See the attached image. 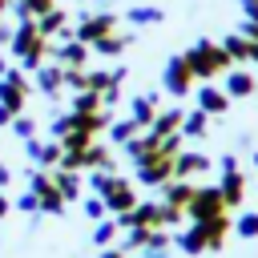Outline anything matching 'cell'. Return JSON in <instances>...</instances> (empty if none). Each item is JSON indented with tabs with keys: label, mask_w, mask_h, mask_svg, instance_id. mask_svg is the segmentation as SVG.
<instances>
[{
	"label": "cell",
	"mask_w": 258,
	"mask_h": 258,
	"mask_svg": "<svg viewBox=\"0 0 258 258\" xmlns=\"http://www.w3.org/2000/svg\"><path fill=\"white\" fill-rule=\"evenodd\" d=\"M48 44H52V40L36 28V20H20V24L12 28V40H8L12 56H16V60H20V69H28V73H36V69L44 64Z\"/></svg>",
	"instance_id": "cell-1"
},
{
	"label": "cell",
	"mask_w": 258,
	"mask_h": 258,
	"mask_svg": "<svg viewBox=\"0 0 258 258\" xmlns=\"http://www.w3.org/2000/svg\"><path fill=\"white\" fill-rule=\"evenodd\" d=\"M89 185H93V194L105 202V210L109 214H129L133 206H137V194H133V185H129V177H121V173H109V169H93L89 173Z\"/></svg>",
	"instance_id": "cell-2"
},
{
	"label": "cell",
	"mask_w": 258,
	"mask_h": 258,
	"mask_svg": "<svg viewBox=\"0 0 258 258\" xmlns=\"http://www.w3.org/2000/svg\"><path fill=\"white\" fill-rule=\"evenodd\" d=\"M230 214H222V218H206V222H194L181 238H177V246L185 250V254H202V250H222V242H226V234H230Z\"/></svg>",
	"instance_id": "cell-3"
},
{
	"label": "cell",
	"mask_w": 258,
	"mask_h": 258,
	"mask_svg": "<svg viewBox=\"0 0 258 258\" xmlns=\"http://www.w3.org/2000/svg\"><path fill=\"white\" fill-rule=\"evenodd\" d=\"M185 60H189L198 81H214V77H226L234 69V60L226 56V48L218 40H198L194 48H185Z\"/></svg>",
	"instance_id": "cell-4"
},
{
	"label": "cell",
	"mask_w": 258,
	"mask_h": 258,
	"mask_svg": "<svg viewBox=\"0 0 258 258\" xmlns=\"http://www.w3.org/2000/svg\"><path fill=\"white\" fill-rule=\"evenodd\" d=\"M121 28V16L117 12H85L81 20H77V28H73V36L81 40V44H97V40H105L109 32H117Z\"/></svg>",
	"instance_id": "cell-5"
},
{
	"label": "cell",
	"mask_w": 258,
	"mask_h": 258,
	"mask_svg": "<svg viewBox=\"0 0 258 258\" xmlns=\"http://www.w3.org/2000/svg\"><path fill=\"white\" fill-rule=\"evenodd\" d=\"M28 189L36 194V206H40V214H64V194H60V185H56V177H52V169H36L32 177H28Z\"/></svg>",
	"instance_id": "cell-6"
},
{
	"label": "cell",
	"mask_w": 258,
	"mask_h": 258,
	"mask_svg": "<svg viewBox=\"0 0 258 258\" xmlns=\"http://www.w3.org/2000/svg\"><path fill=\"white\" fill-rule=\"evenodd\" d=\"M185 214H189L194 222H206V218H222V214H230V206H226V198H222L218 185H194V198H189Z\"/></svg>",
	"instance_id": "cell-7"
},
{
	"label": "cell",
	"mask_w": 258,
	"mask_h": 258,
	"mask_svg": "<svg viewBox=\"0 0 258 258\" xmlns=\"http://www.w3.org/2000/svg\"><path fill=\"white\" fill-rule=\"evenodd\" d=\"M28 93H32V85H28L24 69H8V73L0 77V105H4L12 117H20V113H24Z\"/></svg>",
	"instance_id": "cell-8"
},
{
	"label": "cell",
	"mask_w": 258,
	"mask_h": 258,
	"mask_svg": "<svg viewBox=\"0 0 258 258\" xmlns=\"http://www.w3.org/2000/svg\"><path fill=\"white\" fill-rule=\"evenodd\" d=\"M194 81H198V77H194L185 52H177V56L165 60V69H161V89H165L169 97H185V93L194 89Z\"/></svg>",
	"instance_id": "cell-9"
},
{
	"label": "cell",
	"mask_w": 258,
	"mask_h": 258,
	"mask_svg": "<svg viewBox=\"0 0 258 258\" xmlns=\"http://www.w3.org/2000/svg\"><path fill=\"white\" fill-rule=\"evenodd\" d=\"M89 44H81L77 36H60L56 44H48V56L60 64V69H89Z\"/></svg>",
	"instance_id": "cell-10"
},
{
	"label": "cell",
	"mask_w": 258,
	"mask_h": 258,
	"mask_svg": "<svg viewBox=\"0 0 258 258\" xmlns=\"http://www.w3.org/2000/svg\"><path fill=\"white\" fill-rule=\"evenodd\" d=\"M133 169H137L141 185H165V181H173V157L169 153H153V157L137 161Z\"/></svg>",
	"instance_id": "cell-11"
},
{
	"label": "cell",
	"mask_w": 258,
	"mask_h": 258,
	"mask_svg": "<svg viewBox=\"0 0 258 258\" xmlns=\"http://www.w3.org/2000/svg\"><path fill=\"white\" fill-rule=\"evenodd\" d=\"M226 97L230 101H242V97H254L258 93V73H250V69H242V64H234L230 73H226Z\"/></svg>",
	"instance_id": "cell-12"
},
{
	"label": "cell",
	"mask_w": 258,
	"mask_h": 258,
	"mask_svg": "<svg viewBox=\"0 0 258 258\" xmlns=\"http://www.w3.org/2000/svg\"><path fill=\"white\" fill-rule=\"evenodd\" d=\"M214 161L202 153V149H181L177 157H173V177H181V181H189V177H202L206 169H210Z\"/></svg>",
	"instance_id": "cell-13"
},
{
	"label": "cell",
	"mask_w": 258,
	"mask_h": 258,
	"mask_svg": "<svg viewBox=\"0 0 258 258\" xmlns=\"http://www.w3.org/2000/svg\"><path fill=\"white\" fill-rule=\"evenodd\" d=\"M24 153H28L40 169H56V165H60V141H56V137H52V141H36V137H32V141H24Z\"/></svg>",
	"instance_id": "cell-14"
},
{
	"label": "cell",
	"mask_w": 258,
	"mask_h": 258,
	"mask_svg": "<svg viewBox=\"0 0 258 258\" xmlns=\"http://www.w3.org/2000/svg\"><path fill=\"white\" fill-rule=\"evenodd\" d=\"M194 101H198V109H202L206 117H218V113L230 109V97H226V89H218V85H202Z\"/></svg>",
	"instance_id": "cell-15"
},
{
	"label": "cell",
	"mask_w": 258,
	"mask_h": 258,
	"mask_svg": "<svg viewBox=\"0 0 258 258\" xmlns=\"http://www.w3.org/2000/svg\"><path fill=\"white\" fill-rule=\"evenodd\" d=\"M161 189H165V194H161V202H165L169 210H181V214H185V206H189V198H194V181L173 177V181H165Z\"/></svg>",
	"instance_id": "cell-16"
},
{
	"label": "cell",
	"mask_w": 258,
	"mask_h": 258,
	"mask_svg": "<svg viewBox=\"0 0 258 258\" xmlns=\"http://www.w3.org/2000/svg\"><path fill=\"white\" fill-rule=\"evenodd\" d=\"M36 28H40L48 40H52V36H56V40H60V36H73V32H69V12H64L60 4H56L52 12H44V16L36 20Z\"/></svg>",
	"instance_id": "cell-17"
},
{
	"label": "cell",
	"mask_w": 258,
	"mask_h": 258,
	"mask_svg": "<svg viewBox=\"0 0 258 258\" xmlns=\"http://www.w3.org/2000/svg\"><path fill=\"white\" fill-rule=\"evenodd\" d=\"M36 89H40L44 97H56V93L64 89V69H60V64H40V69H36Z\"/></svg>",
	"instance_id": "cell-18"
},
{
	"label": "cell",
	"mask_w": 258,
	"mask_h": 258,
	"mask_svg": "<svg viewBox=\"0 0 258 258\" xmlns=\"http://www.w3.org/2000/svg\"><path fill=\"white\" fill-rule=\"evenodd\" d=\"M129 117H133L141 129H149V125H153V117H157V93L133 97V101H129Z\"/></svg>",
	"instance_id": "cell-19"
},
{
	"label": "cell",
	"mask_w": 258,
	"mask_h": 258,
	"mask_svg": "<svg viewBox=\"0 0 258 258\" xmlns=\"http://www.w3.org/2000/svg\"><path fill=\"white\" fill-rule=\"evenodd\" d=\"M218 189H222V198H226L230 210H238V206L246 202V177H242L238 169H234V173H222V185H218Z\"/></svg>",
	"instance_id": "cell-20"
},
{
	"label": "cell",
	"mask_w": 258,
	"mask_h": 258,
	"mask_svg": "<svg viewBox=\"0 0 258 258\" xmlns=\"http://www.w3.org/2000/svg\"><path fill=\"white\" fill-rule=\"evenodd\" d=\"M181 121H185V113H181V109H165V113H157V117H153L149 133H153V137H169V133H181Z\"/></svg>",
	"instance_id": "cell-21"
},
{
	"label": "cell",
	"mask_w": 258,
	"mask_h": 258,
	"mask_svg": "<svg viewBox=\"0 0 258 258\" xmlns=\"http://www.w3.org/2000/svg\"><path fill=\"white\" fill-rule=\"evenodd\" d=\"M222 48H226V56H230L234 64H250V48H254V40L242 36V32H234V36L222 40Z\"/></svg>",
	"instance_id": "cell-22"
},
{
	"label": "cell",
	"mask_w": 258,
	"mask_h": 258,
	"mask_svg": "<svg viewBox=\"0 0 258 258\" xmlns=\"http://www.w3.org/2000/svg\"><path fill=\"white\" fill-rule=\"evenodd\" d=\"M52 177H56V185H60L64 202H77V198L85 194V181H81V173H77V169H52Z\"/></svg>",
	"instance_id": "cell-23"
},
{
	"label": "cell",
	"mask_w": 258,
	"mask_h": 258,
	"mask_svg": "<svg viewBox=\"0 0 258 258\" xmlns=\"http://www.w3.org/2000/svg\"><path fill=\"white\" fill-rule=\"evenodd\" d=\"M52 8H56V0H16V4H12L16 20H40V16L52 12Z\"/></svg>",
	"instance_id": "cell-24"
},
{
	"label": "cell",
	"mask_w": 258,
	"mask_h": 258,
	"mask_svg": "<svg viewBox=\"0 0 258 258\" xmlns=\"http://www.w3.org/2000/svg\"><path fill=\"white\" fill-rule=\"evenodd\" d=\"M129 40H133V36H125V32L117 28V32H109L105 40H97V44H93V52H97V56H121V52L129 48Z\"/></svg>",
	"instance_id": "cell-25"
},
{
	"label": "cell",
	"mask_w": 258,
	"mask_h": 258,
	"mask_svg": "<svg viewBox=\"0 0 258 258\" xmlns=\"http://www.w3.org/2000/svg\"><path fill=\"white\" fill-rule=\"evenodd\" d=\"M105 133H109V141H113V145H129V141L141 133V125H137L133 117H125V121H109V129H105Z\"/></svg>",
	"instance_id": "cell-26"
},
{
	"label": "cell",
	"mask_w": 258,
	"mask_h": 258,
	"mask_svg": "<svg viewBox=\"0 0 258 258\" xmlns=\"http://www.w3.org/2000/svg\"><path fill=\"white\" fill-rule=\"evenodd\" d=\"M206 129H210V117H206L202 109L185 113V121H181V137H206Z\"/></svg>",
	"instance_id": "cell-27"
},
{
	"label": "cell",
	"mask_w": 258,
	"mask_h": 258,
	"mask_svg": "<svg viewBox=\"0 0 258 258\" xmlns=\"http://www.w3.org/2000/svg\"><path fill=\"white\" fill-rule=\"evenodd\" d=\"M117 234H121V222H117V218H101L97 230H93V242H97V246H113Z\"/></svg>",
	"instance_id": "cell-28"
},
{
	"label": "cell",
	"mask_w": 258,
	"mask_h": 258,
	"mask_svg": "<svg viewBox=\"0 0 258 258\" xmlns=\"http://www.w3.org/2000/svg\"><path fill=\"white\" fill-rule=\"evenodd\" d=\"M125 20H129V24H157V20H165V12L153 8V4H141V8H129Z\"/></svg>",
	"instance_id": "cell-29"
},
{
	"label": "cell",
	"mask_w": 258,
	"mask_h": 258,
	"mask_svg": "<svg viewBox=\"0 0 258 258\" xmlns=\"http://www.w3.org/2000/svg\"><path fill=\"white\" fill-rule=\"evenodd\" d=\"M97 109H105V101H101V93H77L73 97V113H97Z\"/></svg>",
	"instance_id": "cell-30"
},
{
	"label": "cell",
	"mask_w": 258,
	"mask_h": 258,
	"mask_svg": "<svg viewBox=\"0 0 258 258\" xmlns=\"http://www.w3.org/2000/svg\"><path fill=\"white\" fill-rule=\"evenodd\" d=\"M8 129H12L20 141H32V137H36V121H32V117H24V113H20V117H12V125H8Z\"/></svg>",
	"instance_id": "cell-31"
},
{
	"label": "cell",
	"mask_w": 258,
	"mask_h": 258,
	"mask_svg": "<svg viewBox=\"0 0 258 258\" xmlns=\"http://www.w3.org/2000/svg\"><path fill=\"white\" fill-rule=\"evenodd\" d=\"M234 230H238V238H258V214H242L234 222Z\"/></svg>",
	"instance_id": "cell-32"
},
{
	"label": "cell",
	"mask_w": 258,
	"mask_h": 258,
	"mask_svg": "<svg viewBox=\"0 0 258 258\" xmlns=\"http://www.w3.org/2000/svg\"><path fill=\"white\" fill-rule=\"evenodd\" d=\"M85 214H89L93 222H101V218H109V210H105V202H101V198H89V202H85Z\"/></svg>",
	"instance_id": "cell-33"
},
{
	"label": "cell",
	"mask_w": 258,
	"mask_h": 258,
	"mask_svg": "<svg viewBox=\"0 0 258 258\" xmlns=\"http://www.w3.org/2000/svg\"><path fill=\"white\" fill-rule=\"evenodd\" d=\"M16 210H24V214H40V206H36V194L28 189L24 198H16Z\"/></svg>",
	"instance_id": "cell-34"
},
{
	"label": "cell",
	"mask_w": 258,
	"mask_h": 258,
	"mask_svg": "<svg viewBox=\"0 0 258 258\" xmlns=\"http://www.w3.org/2000/svg\"><path fill=\"white\" fill-rule=\"evenodd\" d=\"M218 169H222V173H234V169H238V157H234V153H226V157L218 161Z\"/></svg>",
	"instance_id": "cell-35"
},
{
	"label": "cell",
	"mask_w": 258,
	"mask_h": 258,
	"mask_svg": "<svg viewBox=\"0 0 258 258\" xmlns=\"http://www.w3.org/2000/svg\"><path fill=\"white\" fill-rule=\"evenodd\" d=\"M97 258H129V250H121V246H113V250H105V254H97Z\"/></svg>",
	"instance_id": "cell-36"
},
{
	"label": "cell",
	"mask_w": 258,
	"mask_h": 258,
	"mask_svg": "<svg viewBox=\"0 0 258 258\" xmlns=\"http://www.w3.org/2000/svg\"><path fill=\"white\" fill-rule=\"evenodd\" d=\"M8 181H12V169H8V165H4V161H0V189H4V185H8Z\"/></svg>",
	"instance_id": "cell-37"
},
{
	"label": "cell",
	"mask_w": 258,
	"mask_h": 258,
	"mask_svg": "<svg viewBox=\"0 0 258 258\" xmlns=\"http://www.w3.org/2000/svg\"><path fill=\"white\" fill-rule=\"evenodd\" d=\"M8 40H12V28H8L4 20H0V44H8Z\"/></svg>",
	"instance_id": "cell-38"
},
{
	"label": "cell",
	"mask_w": 258,
	"mask_h": 258,
	"mask_svg": "<svg viewBox=\"0 0 258 258\" xmlns=\"http://www.w3.org/2000/svg\"><path fill=\"white\" fill-rule=\"evenodd\" d=\"M4 125H12V113H8L4 105H0V129H4Z\"/></svg>",
	"instance_id": "cell-39"
},
{
	"label": "cell",
	"mask_w": 258,
	"mask_h": 258,
	"mask_svg": "<svg viewBox=\"0 0 258 258\" xmlns=\"http://www.w3.org/2000/svg\"><path fill=\"white\" fill-rule=\"evenodd\" d=\"M242 12H258V0H242Z\"/></svg>",
	"instance_id": "cell-40"
},
{
	"label": "cell",
	"mask_w": 258,
	"mask_h": 258,
	"mask_svg": "<svg viewBox=\"0 0 258 258\" xmlns=\"http://www.w3.org/2000/svg\"><path fill=\"white\" fill-rule=\"evenodd\" d=\"M8 210H12V202H8V198H4V194H0V218H4V214H8Z\"/></svg>",
	"instance_id": "cell-41"
},
{
	"label": "cell",
	"mask_w": 258,
	"mask_h": 258,
	"mask_svg": "<svg viewBox=\"0 0 258 258\" xmlns=\"http://www.w3.org/2000/svg\"><path fill=\"white\" fill-rule=\"evenodd\" d=\"M250 64H258V40H254V48H250Z\"/></svg>",
	"instance_id": "cell-42"
},
{
	"label": "cell",
	"mask_w": 258,
	"mask_h": 258,
	"mask_svg": "<svg viewBox=\"0 0 258 258\" xmlns=\"http://www.w3.org/2000/svg\"><path fill=\"white\" fill-rule=\"evenodd\" d=\"M4 73H8V60H4V56H0V77H4Z\"/></svg>",
	"instance_id": "cell-43"
},
{
	"label": "cell",
	"mask_w": 258,
	"mask_h": 258,
	"mask_svg": "<svg viewBox=\"0 0 258 258\" xmlns=\"http://www.w3.org/2000/svg\"><path fill=\"white\" fill-rule=\"evenodd\" d=\"M8 8H12V4H8V0H0V16H4V12H8Z\"/></svg>",
	"instance_id": "cell-44"
},
{
	"label": "cell",
	"mask_w": 258,
	"mask_h": 258,
	"mask_svg": "<svg viewBox=\"0 0 258 258\" xmlns=\"http://www.w3.org/2000/svg\"><path fill=\"white\" fill-rule=\"evenodd\" d=\"M254 169H258V149H254Z\"/></svg>",
	"instance_id": "cell-45"
},
{
	"label": "cell",
	"mask_w": 258,
	"mask_h": 258,
	"mask_svg": "<svg viewBox=\"0 0 258 258\" xmlns=\"http://www.w3.org/2000/svg\"><path fill=\"white\" fill-rule=\"evenodd\" d=\"M77 4H89V0H77Z\"/></svg>",
	"instance_id": "cell-46"
}]
</instances>
